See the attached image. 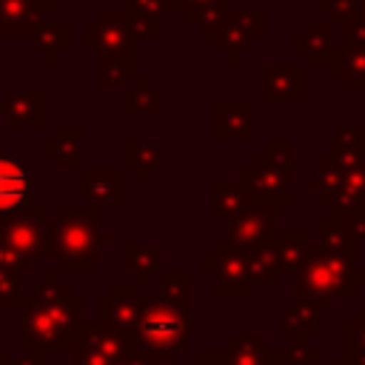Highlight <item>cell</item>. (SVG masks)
Returning <instances> with one entry per match:
<instances>
[{"label": "cell", "mask_w": 365, "mask_h": 365, "mask_svg": "<svg viewBox=\"0 0 365 365\" xmlns=\"http://www.w3.org/2000/svg\"><path fill=\"white\" fill-rule=\"evenodd\" d=\"M123 114L125 117H160L163 114V91L151 86L148 74H134L123 88Z\"/></svg>", "instance_id": "9a60e30c"}, {"label": "cell", "mask_w": 365, "mask_h": 365, "mask_svg": "<svg viewBox=\"0 0 365 365\" xmlns=\"http://www.w3.org/2000/svg\"><path fill=\"white\" fill-rule=\"evenodd\" d=\"M359 14L365 17V0H359Z\"/></svg>", "instance_id": "e575fe53"}, {"label": "cell", "mask_w": 365, "mask_h": 365, "mask_svg": "<svg viewBox=\"0 0 365 365\" xmlns=\"http://www.w3.org/2000/svg\"><path fill=\"white\" fill-rule=\"evenodd\" d=\"M31 43L37 48V54L54 66L68 48H71V26L66 23H43L34 34H31Z\"/></svg>", "instance_id": "ffe728a7"}, {"label": "cell", "mask_w": 365, "mask_h": 365, "mask_svg": "<svg viewBox=\"0 0 365 365\" xmlns=\"http://www.w3.org/2000/svg\"><path fill=\"white\" fill-rule=\"evenodd\" d=\"M356 208H359V214H362V217H365V197H362V202H359V205H356Z\"/></svg>", "instance_id": "836d02e7"}, {"label": "cell", "mask_w": 365, "mask_h": 365, "mask_svg": "<svg viewBox=\"0 0 365 365\" xmlns=\"http://www.w3.org/2000/svg\"><path fill=\"white\" fill-rule=\"evenodd\" d=\"M163 251L157 245H125V268L140 271V279L148 277V271L157 265Z\"/></svg>", "instance_id": "83f0119b"}, {"label": "cell", "mask_w": 365, "mask_h": 365, "mask_svg": "<svg viewBox=\"0 0 365 365\" xmlns=\"http://www.w3.org/2000/svg\"><path fill=\"white\" fill-rule=\"evenodd\" d=\"M291 48L299 51L305 57V63H325L334 57V31H331V23H317V26H308L302 34H297L291 40Z\"/></svg>", "instance_id": "ac0fdd59"}, {"label": "cell", "mask_w": 365, "mask_h": 365, "mask_svg": "<svg viewBox=\"0 0 365 365\" xmlns=\"http://www.w3.org/2000/svg\"><path fill=\"white\" fill-rule=\"evenodd\" d=\"M317 9L322 14L331 17V23L345 26L356 11H359V0H317Z\"/></svg>", "instance_id": "f546056e"}, {"label": "cell", "mask_w": 365, "mask_h": 365, "mask_svg": "<svg viewBox=\"0 0 365 365\" xmlns=\"http://www.w3.org/2000/svg\"><path fill=\"white\" fill-rule=\"evenodd\" d=\"M225 0H168V11H191V9H205V6H220Z\"/></svg>", "instance_id": "1f68e13d"}, {"label": "cell", "mask_w": 365, "mask_h": 365, "mask_svg": "<svg viewBox=\"0 0 365 365\" xmlns=\"http://www.w3.org/2000/svg\"><path fill=\"white\" fill-rule=\"evenodd\" d=\"M362 197H365V165L342 171V182H339V188L334 191V197L328 200L325 208H331V214L351 211L362 202Z\"/></svg>", "instance_id": "7402d4cb"}, {"label": "cell", "mask_w": 365, "mask_h": 365, "mask_svg": "<svg viewBox=\"0 0 365 365\" xmlns=\"http://www.w3.org/2000/svg\"><path fill=\"white\" fill-rule=\"evenodd\" d=\"M165 11H168V0H123V14L134 37H145V40L160 37Z\"/></svg>", "instance_id": "5bb4252c"}, {"label": "cell", "mask_w": 365, "mask_h": 365, "mask_svg": "<svg viewBox=\"0 0 365 365\" xmlns=\"http://www.w3.org/2000/svg\"><path fill=\"white\" fill-rule=\"evenodd\" d=\"M291 154H294V143L291 140H268L265 143V151L262 157L282 174V177H294V163H291Z\"/></svg>", "instance_id": "f1b7e54d"}, {"label": "cell", "mask_w": 365, "mask_h": 365, "mask_svg": "<svg viewBox=\"0 0 365 365\" xmlns=\"http://www.w3.org/2000/svg\"><path fill=\"white\" fill-rule=\"evenodd\" d=\"M0 120L6 128H43L46 125V91L23 88L0 100Z\"/></svg>", "instance_id": "30bf717a"}, {"label": "cell", "mask_w": 365, "mask_h": 365, "mask_svg": "<svg viewBox=\"0 0 365 365\" xmlns=\"http://www.w3.org/2000/svg\"><path fill=\"white\" fill-rule=\"evenodd\" d=\"M305 194H317V180H305Z\"/></svg>", "instance_id": "d6a6232c"}, {"label": "cell", "mask_w": 365, "mask_h": 365, "mask_svg": "<svg viewBox=\"0 0 365 365\" xmlns=\"http://www.w3.org/2000/svg\"><path fill=\"white\" fill-rule=\"evenodd\" d=\"M214 140H254V103L248 100H217L214 103Z\"/></svg>", "instance_id": "8fae6325"}, {"label": "cell", "mask_w": 365, "mask_h": 365, "mask_svg": "<svg viewBox=\"0 0 365 365\" xmlns=\"http://www.w3.org/2000/svg\"><path fill=\"white\" fill-rule=\"evenodd\" d=\"M97 208H68L63 205L57 211V220H51V254L60 259L63 268H97V242H108V234L97 231L94 225Z\"/></svg>", "instance_id": "6da1fadb"}, {"label": "cell", "mask_w": 365, "mask_h": 365, "mask_svg": "<svg viewBox=\"0 0 365 365\" xmlns=\"http://www.w3.org/2000/svg\"><path fill=\"white\" fill-rule=\"evenodd\" d=\"M339 80H342L345 88H365V46L342 48Z\"/></svg>", "instance_id": "4316f807"}, {"label": "cell", "mask_w": 365, "mask_h": 365, "mask_svg": "<svg viewBox=\"0 0 365 365\" xmlns=\"http://www.w3.org/2000/svg\"><path fill=\"white\" fill-rule=\"evenodd\" d=\"M351 46H365V17L359 11L342 26V48Z\"/></svg>", "instance_id": "4dcf8cb0"}, {"label": "cell", "mask_w": 365, "mask_h": 365, "mask_svg": "<svg viewBox=\"0 0 365 365\" xmlns=\"http://www.w3.org/2000/svg\"><path fill=\"white\" fill-rule=\"evenodd\" d=\"M83 200L91 208H117L125 200V177L117 165H86L83 168Z\"/></svg>", "instance_id": "9c48e42d"}, {"label": "cell", "mask_w": 365, "mask_h": 365, "mask_svg": "<svg viewBox=\"0 0 365 365\" xmlns=\"http://www.w3.org/2000/svg\"><path fill=\"white\" fill-rule=\"evenodd\" d=\"M265 100L302 103L305 100V66L302 63H268L265 66Z\"/></svg>", "instance_id": "7c38bea8"}, {"label": "cell", "mask_w": 365, "mask_h": 365, "mask_svg": "<svg viewBox=\"0 0 365 365\" xmlns=\"http://www.w3.org/2000/svg\"><path fill=\"white\" fill-rule=\"evenodd\" d=\"M0 242L17 259V268H31L37 254H51V220L40 205H31L9 220H0Z\"/></svg>", "instance_id": "7a4b0ae2"}, {"label": "cell", "mask_w": 365, "mask_h": 365, "mask_svg": "<svg viewBox=\"0 0 365 365\" xmlns=\"http://www.w3.org/2000/svg\"><path fill=\"white\" fill-rule=\"evenodd\" d=\"M288 177H282L262 154L251 157L248 165L240 168V185L245 191V197L251 200V205H291V188H288Z\"/></svg>", "instance_id": "8992f818"}, {"label": "cell", "mask_w": 365, "mask_h": 365, "mask_svg": "<svg viewBox=\"0 0 365 365\" xmlns=\"http://www.w3.org/2000/svg\"><path fill=\"white\" fill-rule=\"evenodd\" d=\"M277 211L274 205H248L240 217L228 222V245L240 251L259 248L268 237L277 234Z\"/></svg>", "instance_id": "ba28073f"}, {"label": "cell", "mask_w": 365, "mask_h": 365, "mask_svg": "<svg viewBox=\"0 0 365 365\" xmlns=\"http://www.w3.org/2000/svg\"><path fill=\"white\" fill-rule=\"evenodd\" d=\"M317 228H319V234H322V245H325V248H331V251H336V254H342V257H348V259H356V240L339 225V220L322 217V220L317 222Z\"/></svg>", "instance_id": "d4e9b609"}, {"label": "cell", "mask_w": 365, "mask_h": 365, "mask_svg": "<svg viewBox=\"0 0 365 365\" xmlns=\"http://www.w3.org/2000/svg\"><path fill=\"white\" fill-rule=\"evenodd\" d=\"M268 34V14L262 9L254 11H225L211 34V46L225 54L228 63H240L245 51L254 48L257 40Z\"/></svg>", "instance_id": "277c9868"}, {"label": "cell", "mask_w": 365, "mask_h": 365, "mask_svg": "<svg viewBox=\"0 0 365 365\" xmlns=\"http://www.w3.org/2000/svg\"><path fill=\"white\" fill-rule=\"evenodd\" d=\"M248 205H251V200L245 197L240 180H217L214 182V217L217 220H228L231 222Z\"/></svg>", "instance_id": "44dd1931"}, {"label": "cell", "mask_w": 365, "mask_h": 365, "mask_svg": "<svg viewBox=\"0 0 365 365\" xmlns=\"http://www.w3.org/2000/svg\"><path fill=\"white\" fill-rule=\"evenodd\" d=\"M86 128L83 125H63L57 134L43 143V151L57 160L60 168H86Z\"/></svg>", "instance_id": "e0dca14e"}, {"label": "cell", "mask_w": 365, "mask_h": 365, "mask_svg": "<svg viewBox=\"0 0 365 365\" xmlns=\"http://www.w3.org/2000/svg\"><path fill=\"white\" fill-rule=\"evenodd\" d=\"M302 274H299V285L297 291H342L351 294L356 288V271H354V259L325 248V245H311L305 248V257L299 262Z\"/></svg>", "instance_id": "3957f363"}, {"label": "cell", "mask_w": 365, "mask_h": 365, "mask_svg": "<svg viewBox=\"0 0 365 365\" xmlns=\"http://www.w3.org/2000/svg\"><path fill=\"white\" fill-rule=\"evenodd\" d=\"M268 245H271V251H274L279 268H294V265H299L302 257H305V248H308L302 231H288V234L277 231L274 237H268Z\"/></svg>", "instance_id": "cb8c5ba5"}, {"label": "cell", "mask_w": 365, "mask_h": 365, "mask_svg": "<svg viewBox=\"0 0 365 365\" xmlns=\"http://www.w3.org/2000/svg\"><path fill=\"white\" fill-rule=\"evenodd\" d=\"M83 46L86 51L97 54V57H128L134 54V34L125 23L123 9L111 11L103 9L94 23L83 26Z\"/></svg>", "instance_id": "5b68a950"}, {"label": "cell", "mask_w": 365, "mask_h": 365, "mask_svg": "<svg viewBox=\"0 0 365 365\" xmlns=\"http://www.w3.org/2000/svg\"><path fill=\"white\" fill-rule=\"evenodd\" d=\"M26 208H31L29 165L14 154L0 151V220H9Z\"/></svg>", "instance_id": "52a82bcc"}, {"label": "cell", "mask_w": 365, "mask_h": 365, "mask_svg": "<svg viewBox=\"0 0 365 365\" xmlns=\"http://www.w3.org/2000/svg\"><path fill=\"white\" fill-rule=\"evenodd\" d=\"M57 3H60V0H57Z\"/></svg>", "instance_id": "d590c367"}, {"label": "cell", "mask_w": 365, "mask_h": 365, "mask_svg": "<svg viewBox=\"0 0 365 365\" xmlns=\"http://www.w3.org/2000/svg\"><path fill=\"white\" fill-rule=\"evenodd\" d=\"M123 165L137 174V180H148L163 165V145L154 140H125L123 143Z\"/></svg>", "instance_id": "d6986e66"}, {"label": "cell", "mask_w": 365, "mask_h": 365, "mask_svg": "<svg viewBox=\"0 0 365 365\" xmlns=\"http://www.w3.org/2000/svg\"><path fill=\"white\" fill-rule=\"evenodd\" d=\"M339 182H342V168L322 151L317 157V200H319V205H328V200L334 197Z\"/></svg>", "instance_id": "484cf974"}, {"label": "cell", "mask_w": 365, "mask_h": 365, "mask_svg": "<svg viewBox=\"0 0 365 365\" xmlns=\"http://www.w3.org/2000/svg\"><path fill=\"white\" fill-rule=\"evenodd\" d=\"M46 23L37 0H0V37H31Z\"/></svg>", "instance_id": "4fadbf2b"}, {"label": "cell", "mask_w": 365, "mask_h": 365, "mask_svg": "<svg viewBox=\"0 0 365 365\" xmlns=\"http://www.w3.org/2000/svg\"><path fill=\"white\" fill-rule=\"evenodd\" d=\"M137 74V57H97V88L123 86Z\"/></svg>", "instance_id": "603a6c76"}, {"label": "cell", "mask_w": 365, "mask_h": 365, "mask_svg": "<svg viewBox=\"0 0 365 365\" xmlns=\"http://www.w3.org/2000/svg\"><path fill=\"white\" fill-rule=\"evenodd\" d=\"M325 154L342 171L365 165V125H336Z\"/></svg>", "instance_id": "2e32d148"}]
</instances>
